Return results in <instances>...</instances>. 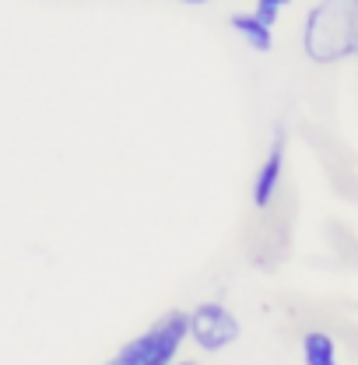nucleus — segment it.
<instances>
[{"mask_svg":"<svg viewBox=\"0 0 358 365\" xmlns=\"http://www.w3.org/2000/svg\"><path fill=\"white\" fill-rule=\"evenodd\" d=\"M302 362L306 365H341L337 341L327 330H306L302 334Z\"/></svg>","mask_w":358,"mask_h":365,"instance_id":"39448f33","label":"nucleus"},{"mask_svg":"<svg viewBox=\"0 0 358 365\" xmlns=\"http://www.w3.org/2000/svg\"><path fill=\"white\" fill-rule=\"evenodd\" d=\"M228 25H232V29H235L246 43L253 46L257 53H270V46H274V29L260 25L253 11H235V14L228 18Z\"/></svg>","mask_w":358,"mask_h":365,"instance_id":"423d86ee","label":"nucleus"},{"mask_svg":"<svg viewBox=\"0 0 358 365\" xmlns=\"http://www.w3.org/2000/svg\"><path fill=\"white\" fill-rule=\"evenodd\" d=\"M144 334H148V365H176L186 344V313L173 309L162 319H155Z\"/></svg>","mask_w":358,"mask_h":365,"instance_id":"7ed1b4c3","label":"nucleus"},{"mask_svg":"<svg viewBox=\"0 0 358 365\" xmlns=\"http://www.w3.org/2000/svg\"><path fill=\"white\" fill-rule=\"evenodd\" d=\"M242 327L239 317L218 302V299H208V302H197L190 313H186V341L208 355H218L225 348H232L239 341Z\"/></svg>","mask_w":358,"mask_h":365,"instance_id":"f03ea898","label":"nucleus"},{"mask_svg":"<svg viewBox=\"0 0 358 365\" xmlns=\"http://www.w3.org/2000/svg\"><path fill=\"white\" fill-rule=\"evenodd\" d=\"M176 365H197V362H190V359H179V362Z\"/></svg>","mask_w":358,"mask_h":365,"instance_id":"1a4fd4ad","label":"nucleus"},{"mask_svg":"<svg viewBox=\"0 0 358 365\" xmlns=\"http://www.w3.org/2000/svg\"><path fill=\"white\" fill-rule=\"evenodd\" d=\"M302 49L313 63L358 56V0H319L306 14Z\"/></svg>","mask_w":358,"mask_h":365,"instance_id":"f257e3e1","label":"nucleus"},{"mask_svg":"<svg viewBox=\"0 0 358 365\" xmlns=\"http://www.w3.org/2000/svg\"><path fill=\"white\" fill-rule=\"evenodd\" d=\"M179 4H190V7H200V4H208V0H179Z\"/></svg>","mask_w":358,"mask_h":365,"instance_id":"6e6552de","label":"nucleus"},{"mask_svg":"<svg viewBox=\"0 0 358 365\" xmlns=\"http://www.w3.org/2000/svg\"><path fill=\"white\" fill-rule=\"evenodd\" d=\"M285 151H288V134H285V127H277L274 137H270L267 158L260 162L257 180H253V204H257L260 211L274 204V193H277V186H281V173H285Z\"/></svg>","mask_w":358,"mask_h":365,"instance_id":"20e7f679","label":"nucleus"},{"mask_svg":"<svg viewBox=\"0 0 358 365\" xmlns=\"http://www.w3.org/2000/svg\"><path fill=\"white\" fill-rule=\"evenodd\" d=\"M288 4H292V0H257L253 14H257V21H260V25L274 29V25H277V14H281Z\"/></svg>","mask_w":358,"mask_h":365,"instance_id":"0eeeda50","label":"nucleus"}]
</instances>
